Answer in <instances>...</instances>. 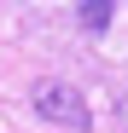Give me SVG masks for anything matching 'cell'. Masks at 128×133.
I'll use <instances>...</instances> for the list:
<instances>
[{
    "label": "cell",
    "instance_id": "cell-2",
    "mask_svg": "<svg viewBox=\"0 0 128 133\" xmlns=\"http://www.w3.org/2000/svg\"><path fill=\"white\" fill-rule=\"evenodd\" d=\"M111 17H117V6H111V0H88V6H76V23L88 29V35H99Z\"/></svg>",
    "mask_w": 128,
    "mask_h": 133
},
{
    "label": "cell",
    "instance_id": "cell-1",
    "mask_svg": "<svg viewBox=\"0 0 128 133\" xmlns=\"http://www.w3.org/2000/svg\"><path fill=\"white\" fill-rule=\"evenodd\" d=\"M29 104H35L53 127H76V133H88V127H93V110H88V98H82L70 81H41Z\"/></svg>",
    "mask_w": 128,
    "mask_h": 133
},
{
    "label": "cell",
    "instance_id": "cell-3",
    "mask_svg": "<svg viewBox=\"0 0 128 133\" xmlns=\"http://www.w3.org/2000/svg\"><path fill=\"white\" fill-rule=\"evenodd\" d=\"M117 122H122V133H128V93H117Z\"/></svg>",
    "mask_w": 128,
    "mask_h": 133
}]
</instances>
